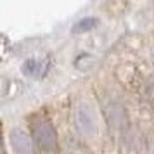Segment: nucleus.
I'll use <instances>...</instances> for the list:
<instances>
[{
    "label": "nucleus",
    "mask_w": 154,
    "mask_h": 154,
    "mask_svg": "<svg viewBox=\"0 0 154 154\" xmlns=\"http://www.w3.org/2000/svg\"><path fill=\"white\" fill-rule=\"evenodd\" d=\"M31 144H33L31 135H29L24 128L17 126V128H14V130L11 132V146L14 149V152L28 154L29 151H31Z\"/></svg>",
    "instance_id": "obj_2"
},
{
    "label": "nucleus",
    "mask_w": 154,
    "mask_h": 154,
    "mask_svg": "<svg viewBox=\"0 0 154 154\" xmlns=\"http://www.w3.org/2000/svg\"><path fill=\"white\" fill-rule=\"evenodd\" d=\"M29 135L35 147L40 152H54L57 149V133L47 116H36L31 118Z\"/></svg>",
    "instance_id": "obj_1"
},
{
    "label": "nucleus",
    "mask_w": 154,
    "mask_h": 154,
    "mask_svg": "<svg viewBox=\"0 0 154 154\" xmlns=\"http://www.w3.org/2000/svg\"><path fill=\"white\" fill-rule=\"evenodd\" d=\"M76 125L78 130L83 135H94V132H95V121L87 106H82L76 111Z\"/></svg>",
    "instance_id": "obj_4"
},
{
    "label": "nucleus",
    "mask_w": 154,
    "mask_h": 154,
    "mask_svg": "<svg viewBox=\"0 0 154 154\" xmlns=\"http://www.w3.org/2000/svg\"><path fill=\"white\" fill-rule=\"evenodd\" d=\"M0 151H4V142H2V132H0Z\"/></svg>",
    "instance_id": "obj_6"
},
{
    "label": "nucleus",
    "mask_w": 154,
    "mask_h": 154,
    "mask_svg": "<svg viewBox=\"0 0 154 154\" xmlns=\"http://www.w3.org/2000/svg\"><path fill=\"white\" fill-rule=\"evenodd\" d=\"M21 71L24 76L33 78V80H38V78H43L49 71V64L43 63L42 59H36V57H29L26 59L21 66Z\"/></svg>",
    "instance_id": "obj_3"
},
{
    "label": "nucleus",
    "mask_w": 154,
    "mask_h": 154,
    "mask_svg": "<svg viewBox=\"0 0 154 154\" xmlns=\"http://www.w3.org/2000/svg\"><path fill=\"white\" fill-rule=\"evenodd\" d=\"M99 24L97 17H83L78 23L73 24V33L75 35H82V33H88L92 29H95V26Z\"/></svg>",
    "instance_id": "obj_5"
}]
</instances>
